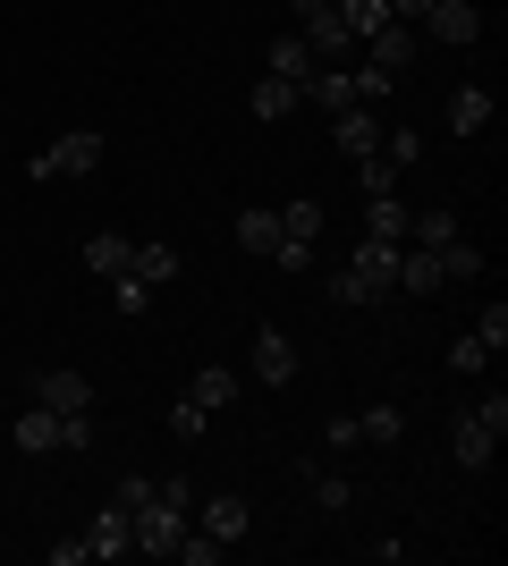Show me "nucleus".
<instances>
[{"label": "nucleus", "instance_id": "nucleus-16", "mask_svg": "<svg viewBox=\"0 0 508 566\" xmlns=\"http://www.w3.org/2000/svg\"><path fill=\"white\" fill-rule=\"evenodd\" d=\"M120 549H136V542H127V507L111 499V507L85 524V558H120Z\"/></svg>", "mask_w": 508, "mask_h": 566}, {"label": "nucleus", "instance_id": "nucleus-9", "mask_svg": "<svg viewBox=\"0 0 508 566\" xmlns=\"http://www.w3.org/2000/svg\"><path fill=\"white\" fill-rule=\"evenodd\" d=\"M297 34H305V51H314V69H348V60H356V43H348V25H339L331 9H322V18H305Z\"/></svg>", "mask_w": 508, "mask_h": 566}, {"label": "nucleus", "instance_id": "nucleus-22", "mask_svg": "<svg viewBox=\"0 0 508 566\" xmlns=\"http://www.w3.org/2000/svg\"><path fill=\"white\" fill-rule=\"evenodd\" d=\"M491 127V94L484 85H458V94H449V136H484Z\"/></svg>", "mask_w": 508, "mask_h": 566}, {"label": "nucleus", "instance_id": "nucleus-33", "mask_svg": "<svg viewBox=\"0 0 508 566\" xmlns=\"http://www.w3.org/2000/svg\"><path fill=\"white\" fill-rule=\"evenodd\" d=\"M111 296H120V313H145V305H153V287L136 280V271H120V280H111Z\"/></svg>", "mask_w": 508, "mask_h": 566}, {"label": "nucleus", "instance_id": "nucleus-31", "mask_svg": "<svg viewBox=\"0 0 508 566\" xmlns=\"http://www.w3.org/2000/svg\"><path fill=\"white\" fill-rule=\"evenodd\" d=\"M348 85H356V102H382L390 85H398V76H390V69H373V60H356V69H348Z\"/></svg>", "mask_w": 508, "mask_h": 566}, {"label": "nucleus", "instance_id": "nucleus-27", "mask_svg": "<svg viewBox=\"0 0 508 566\" xmlns=\"http://www.w3.org/2000/svg\"><path fill=\"white\" fill-rule=\"evenodd\" d=\"M491 355H500V347H491L484 331H466L458 347H449V373H458V380H475V373H484V364H491Z\"/></svg>", "mask_w": 508, "mask_h": 566}, {"label": "nucleus", "instance_id": "nucleus-36", "mask_svg": "<svg viewBox=\"0 0 508 566\" xmlns=\"http://www.w3.org/2000/svg\"><path fill=\"white\" fill-rule=\"evenodd\" d=\"M331 0H289V25H305V18H322Z\"/></svg>", "mask_w": 508, "mask_h": 566}, {"label": "nucleus", "instance_id": "nucleus-35", "mask_svg": "<svg viewBox=\"0 0 508 566\" xmlns=\"http://www.w3.org/2000/svg\"><path fill=\"white\" fill-rule=\"evenodd\" d=\"M424 9H433V0H390V18H407V25H424Z\"/></svg>", "mask_w": 508, "mask_h": 566}, {"label": "nucleus", "instance_id": "nucleus-6", "mask_svg": "<svg viewBox=\"0 0 508 566\" xmlns=\"http://www.w3.org/2000/svg\"><path fill=\"white\" fill-rule=\"evenodd\" d=\"M424 34L449 43V51H466L475 34H484V9H475V0H433V9H424Z\"/></svg>", "mask_w": 508, "mask_h": 566}, {"label": "nucleus", "instance_id": "nucleus-14", "mask_svg": "<svg viewBox=\"0 0 508 566\" xmlns=\"http://www.w3.org/2000/svg\"><path fill=\"white\" fill-rule=\"evenodd\" d=\"M238 245H246V254H280V203H246V212H238Z\"/></svg>", "mask_w": 508, "mask_h": 566}, {"label": "nucleus", "instance_id": "nucleus-32", "mask_svg": "<svg viewBox=\"0 0 508 566\" xmlns=\"http://www.w3.org/2000/svg\"><path fill=\"white\" fill-rule=\"evenodd\" d=\"M204 423H212V415H204L195 398H178V406H169V431H178V440H204Z\"/></svg>", "mask_w": 508, "mask_h": 566}, {"label": "nucleus", "instance_id": "nucleus-34", "mask_svg": "<svg viewBox=\"0 0 508 566\" xmlns=\"http://www.w3.org/2000/svg\"><path fill=\"white\" fill-rule=\"evenodd\" d=\"M475 331H484L491 347H508V305H500V296H491V305H484V322H475Z\"/></svg>", "mask_w": 508, "mask_h": 566}, {"label": "nucleus", "instance_id": "nucleus-29", "mask_svg": "<svg viewBox=\"0 0 508 566\" xmlns=\"http://www.w3.org/2000/svg\"><path fill=\"white\" fill-rule=\"evenodd\" d=\"M382 161L390 169H415V161H424V136H415V127H382Z\"/></svg>", "mask_w": 508, "mask_h": 566}, {"label": "nucleus", "instance_id": "nucleus-17", "mask_svg": "<svg viewBox=\"0 0 508 566\" xmlns=\"http://www.w3.org/2000/svg\"><path fill=\"white\" fill-rule=\"evenodd\" d=\"M322 229H331V212H322L314 195H297V203H280V237H289V245H322Z\"/></svg>", "mask_w": 508, "mask_h": 566}, {"label": "nucleus", "instance_id": "nucleus-4", "mask_svg": "<svg viewBox=\"0 0 508 566\" xmlns=\"http://www.w3.org/2000/svg\"><path fill=\"white\" fill-rule=\"evenodd\" d=\"M364 60H373V69H390V76H407L415 69V51H424V25H407V18H390V25H373V34H364Z\"/></svg>", "mask_w": 508, "mask_h": 566}, {"label": "nucleus", "instance_id": "nucleus-13", "mask_svg": "<svg viewBox=\"0 0 508 566\" xmlns=\"http://www.w3.org/2000/svg\"><path fill=\"white\" fill-rule=\"evenodd\" d=\"M348 431H356L364 449H398L407 440V406H364V415H348Z\"/></svg>", "mask_w": 508, "mask_h": 566}, {"label": "nucleus", "instance_id": "nucleus-15", "mask_svg": "<svg viewBox=\"0 0 508 566\" xmlns=\"http://www.w3.org/2000/svg\"><path fill=\"white\" fill-rule=\"evenodd\" d=\"M127 271H136L145 287L178 280V245H169V237H136V254H127Z\"/></svg>", "mask_w": 508, "mask_h": 566}, {"label": "nucleus", "instance_id": "nucleus-7", "mask_svg": "<svg viewBox=\"0 0 508 566\" xmlns=\"http://www.w3.org/2000/svg\"><path fill=\"white\" fill-rule=\"evenodd\" d=\"M34 398H43L51 415H94V380L76 373V364H51V373L34 380Z\"/></svg>", "mask_w": 508, "mask_h": 566}, {"label": "nucleus", "instance_id": "nucleus-19", "mask_svg": "<svg viewBox=\"0 0 508 566\" xmlns=\"http://www.w3.org/2000/svg\"><path fill=\"white\" fill-rule=\"evenodd\" d=\"M297 94L314 102L322 118H339V111H348V102H356V85H348V69H314V76H305V85H297Z\"/></svg>", "mask_w": 508, "mask_h": 566}, {"label": "nucleus", "instance_id": "nucleus-2", "mask_svg": "<svg viewBox=\"0 0 508 566\" xmlns=\"http://www.w3.org/2000/svg\"><path fill=\"white\" fill-rule=\"evenodd\" d=\"M390 287H398V245H382V237H356V262L331 271L339 305H373V296H390Z\"/></svg>", "mask_w": 508, "mask_h": 566}, {"label": "nucleus", "instance_id": "nucleus-20", "mask_svg": "<svg viewBox=\"0 0 508 566\" xmlns=\"http://www.w3.org/2000/svg\"><path fill=\"white\" fill-rule=\"evenodd\" d=\"M449 237H466V229H458V212H449V203H424V212H407V245H433V254H440V245H449Z\"/></svg>", "mask_w": 508, "mask_h": 566}, {"label": "nucleus", "instance_id": "nucleus-25", "mask_svg": "<svg viewBox=\"0 0 508 566\" xmlns=\"http://www.w3.org/2000/svg\"><path fill=\"white\" fill-rule=\"evenodd\" d=\"M263 69H271V76H297V85L314 76V51H305V34H297V25L280 34V43H271V60H263Z\"/></svg>", "mask_w": 508, "mask_h": 566}, {"label": "nucleus", "instance_id": "nucleus-8", "mask_svg": "<svg viewBox=\"0 0 508 566\" xmlns=\"http://www.w3.org/2000/svg\"><path fill=\"white\" fill-rule=\"evenodd\" d=\"M187 516L204 524V533H212V542H246V524H255V507H246L238 491H212V499H195Z\"/></svg>", "mask_w": 508, "mask_h": 566}, {"label": "nucleus", "instance_id": "nucleus-12", "mask_svg": "<svg viewBox=\"0 0 508 566\" xmlns=\"http://www.w3.org/2000/svg\"><path fill=\"white\" fill-rule=\"evenodd\" d=\"M9 440H18V457H51V449H60V415H51L43 398L18 406V431H9Z\"/></svg>", "mask_w": 508, "mask_h": 566}, {"label": "nucleus", "instance_id": "nucleus-24", "mask_svg": "<svg viewBox=\"0 0 508 566\" xmlns=\"http://www.w3.org/2000/svg\"><path fill=\"white\" fill-rule=\"evenodd\" d=\"M364 237H382V245H407V203H398V195H373V203H364Z\"/></svg>", "mask_w": 508, "mask_h": 566}, {"label": "nucleus", "instance_id": "nucleus-21", "mask_svg": "<svg viewBox=\"0 0 508 566\" xmlns=\"http://www.w3.org/2000/svg\"><path fill=\"white\" fill-rule=\"evenodd\" d=\"M187 398L204 406V415H220V406H238V373H229V364H204V373L187 380Z\"/></svg>", "mask_w": 508, "mask_h": 566}, {"label": "nucleus", "instance_id": "nucleus-11", "mask_svg": "<svg viewBox=\"0 0 508 566\" xmlns=\"http://www.w3.org/2000/svg\"><path fill=\"white\" fill-rule=\"evenodd\" d=\"M398 287H407V296H440V287H449L433 245H398Z\"/></svg>", "mask_w": 508, "mask_h": 566}, {"label": "nucleus", "instance_id": "nucleus-30", "mask_svg": "<svg viewBox=\"0 0 508 566\" xmlns=\"http://www.w3.org/2000/svg\"><path fill=\"white\" fill-rule=\"evenodd\" d=\"M305 473H314V507H331V516H339V507H356L348 473H322V465H305Z\"/></svg>", "mask_w": 508, "mask_h": 566}, {"label": "nucleus", "instance_id": "nucleus-18", "mask_svg": "<svg viewBox=\"0 0 508 566\" xmlns=\"http://www.w3.org/2000/svg\"><path fill=\"white\" fill-rule=\"evenodd\" d=\"M246 111H255V118H297L305 94H297V76H263V85L246 94Z\"/></svg>", "mask_w": 508, "mask_h": 566}, {"label": "nucleus", "instance_id": "nucleus-1", "mask_svg": "<svg viewBox=\"0 0 508 566\" xmlns=\"http://www.w3.org/2000/svg\"><path fill=\"white\" fill-rule=\"evenodd\" d=\"M500 440H508V398H500V389H491V398H475L458 423H449V457H458L466 473H484Z\"/></svg>", "mask_w": 508, "mask_h": 566}, {"label": "nucleus", "instance_id": "nucleus-28", "mask_svg": "<svg viewBox=\"0 0 508 566\" xmlns=\"http://www.w3.org/2000/svg\"><path fill=\"white\" fill-rule=\"evenodd\" d=\"M356 169V187H364V203H373V195H398V169L382 161V153H364V161H348Z\"/></svg>", "mask_w": 508, "mask_h": 566}, {"label": "nucleus", "instance_id": "nucleus-10", "mask_svg": "<svg viewBox=\"0 0 508 566\" xmlns=\"http://www.w3.org/2000/svg\"><path fill=\"white\" fill-rule=\"evenodd\" d=\"M255 380H263V389H289V380H297L289 331H255Z\"/></svg>", "mask_w": 508, "mask_h": 566}, {"label": "nucleus", "instance_id": "nucleus-26", "mask_svg": "<svg viewBox=\"0 0 508 566\" xmlns=\"http://www.w3.org/2000/svg\"><path fill=\"white\" fill-rule=\"evenodd\" d=\"M331 18L348 25V43H364L373 25H390V0H331Z\"/></svg>", "mask_w": 508, "mask_h": 566}, {"label": "nucleus", "instance_id": "nucleus-23", "mask_svg": "<svg viewBox=\"0 0 508 566\" xmlns=\"http://www.w3.org/2000/svg\"><path fill=\"white\" fill-rule=\"evenodd\" d=\"M127 254H136V237H120V229L85 237V271H102V280H120V271H127Z\"/></svg>", "mask_w": 508, "mask_h": 566}, {"label": "nucleus", "instance_id": "nucleus-5", "mask_svg": "<svg viewBox=\"0 0 508 566\" xmlns=\"http://www.w3.org/2000/svg\"><path fill=\"white\" fill-rule=\"evenodd\" d=\"M331 144H339V161H364V153H382V111H373V102H348V111L331 118Z\"/></svg>", "mask_w": 508, "mask_h": 566}, {"label": "nucleus", "instance_id": "nucleus-3", "mask_svg": "<svg viewBox=\"0 0 508 566\" xmlns=\"http://www.w3.org/2000/svg\"><path fill=\"white\" fill-rule=\"evenodd\" d=\"M25 169H34L43 187H51V178H94V169H102V136H94V127H69V136H51Z\"/></svg>", "mask_w": 508, "mask_h": 566}]
</instances>
